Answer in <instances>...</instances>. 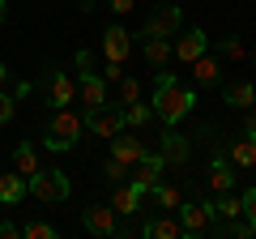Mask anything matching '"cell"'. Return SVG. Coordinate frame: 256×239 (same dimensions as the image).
I'll use <instances>...</instances> for the list:
<instances>
[{
  "mask_svg": "<svg viewBox=\"0 0 256 239\" xmlns=\"http://www.w3.org/2000/svg\"><path fill=\"white\" fill-rule=\"evenodd\" d=\"M192 102H196V94H192V90H184L171 73H158V86H154L150 107H154V116L162 120V124H180V120L192 111Z\"/></svg>",
  "mask_w": 256,
  "mask_h": 239,
  "instance_id": "obj_1",
  "label": "cell"
},
{
  "mask_svg": "<svg viewBox=\"0 0 256 239\" xmlns=\"http://www.w3.org/2000/svg\"><path fill=\"white\" fill-rule=\"evenodd\" d=\"M82 132H86V120L60 107V111L52 116V124H47V132H43V146L56 150V154H64V150H73L77 141H82Z\"/></svg>",
  "mask_w": 256,
  "mask_h": 239,
  "instance_id": "obj_2",
  "label": "cell"
},
{
  "mask_svg": "<svg viewBox=\"0 0 256 239\" xmlns=\"http://www.w3.org/2000/svg\"><path fill=\"white\" fill-rule=\"evenodd\" d=\"M26 188L38 196V201H68V192H73V184H68V175H64L60 166H47V171L30 175Z\"/></svg>",
  "mask_w": 256,
  "mask_h": 239,
  "instance_id": "obj_3",
  "label": "cell"
},
{
  "mask_svg": "<svg viewBox=\"0 0 256 239\" xmlns=\"http://www.w3.org/2000/svg\"><path fill=\"white\" fill-rule=\"evenodd\" d=\"M180 226H184V239H201L210 230H218V218H214L210 205H184L180 201Z\"/></svg>",
  "mask_w": 256,
  "mask_h": 239,
  "instance_id": "obj_4",
  "label": "cell"
},
{
  "mask_svg": "<svg viewBox=\"0 0 256 239\" xmlns=\"http://www.w3.org/2000/svg\"><path fill=\"white\" fill-rule=\"evenodd\" d=\"M180 22H184V9H180V4H162V9L150 13L141 38H171V34H180Z\"/></svg>",
  "mask_w": 256,
  "mask_h": 239,
  "instance_id": "obj_5",
  "label": "cell"
},
{
  "mask_svg": "<svg viewBox=\"0 0 256 239\" xmlns=\"http://www.w3.org/2000/svg\"><path fill=\"white\" fill-rule=\"evenodd\" d=\"M86 128L94 132V137H102V141H111V137H120L124 132V111H116V107H94V111H86Z\"/></svg>",
  "mask_w": 256,
  "mask_h": 239,
  "instance_id": "obj_6",
  "label": "cell"
},
{
  "mask_svg": "<svg viewBox=\"0 0 256 239\" xmlns=\"http://www.w3.org/2000/svg\"><path fill=\"white\" fill-rule=\"evenodd\" d=\"M210 52V34H205L201 26H192L188 34H180L171 43V56H180V64H192V60H196V56H205Z\"/></svg>",
  "mask_w": 256,
  "mask_h": 239,
  "instance_id": "obj_7",
  "label": "cell"
},
{
  "mask_svg": "<svg viewBox=\"0 0 256 239\" xmlns=\"http://www.w3.org/2000/svg\"><path fill=\"white\" fill-rule=\"evenodd\" d=\"M128 52H132V34L124 26H107L102 30V56H107V64H124Z\"/></svg>",
  "mask_w": 256,
  "mask_h": 239,
  "instance_id": "obj_8",
  "label": "cell"
},
{
  "mask_svg": "<svg viewBox=\"0 0 256 239\" xmlns=\"http://www.w3.org/2000/svg\"><path fill=\"white\" fill-rule=\"evenodd\" d=\"M162 166H166L162 154H141L137 162L128 166V175H132V184H137V188H146V192H150V188L162 180Z\"/></svg>",
  "mask_w": 256,
  "mask_h": 239,
  "instance_id": "obj_9",
  "label": "cell"
},
{
  "mask_svg": "<svg viewBox=\"0 0 256 239\" xmlns=\"http://www.w3.org/2000/svg\"><path fill=\"white\" fill-rule=\"evenodd\" d=\"M82 226L90 230V235H120L116 210H107V205H86L82 210Z\"/></svg>",
  "mask_w": 256,
  "mask_h": 239,
  "instance_id": "obj_10",
  "label": "cell"
},
{
  "mask_svg": "<svg viewBox=\"0 0 256 239\" xmlns=\"http://www.w3.org/2000/svg\"><path fill=\"white\" fill-rule=\"evenodd\" d=\"M141 201H146V188H137L132 180H128V184H116V188H111V210L124 214V218H132V214L141 210Z\"/></svg>",
  "mask_w": 256,
  "mask_h": 239,
  "instance_id": "obj_11",
  "label": "cell"
},
{
  "mask_svg": "<svg viewBox=\"0 0 256 239\" xmlns=\"http://www.w3.org/2000/svg\"><path fill=\"white\" fill-rule=\"evenodd\" d=\"M77 86H82V107H86V111H94V107H102V102H107V77H102V73L86 68Z\"/></svg>",
  "mask_w": 256,
  "mask_h": 239,
  "instance_id": "obj_12",
  "label": "cell"
},
{
  "mask_svg": "<svg viewBox=\"0 0 256 239\" xmlns=\"http://www.w3.org/2000/svg\"><path fill=\"white\" fill-rule=\"evenodd\" d=\"M205 184H210V192H230V188H235V162H230L226 154H214Z\"/></svg>",
  "mask_w": 256,
  "mask_h": 239,
  "instance_id": "obj_13",
  "label": "cell"
},
{
  "mask_svg": "<svg viewBox=\"0 0 256 239\" xmlns=\"http://www.w3.org/2000/svg\"><path fill=\"white\" fill-rule=\"evenodd\" d=\"M141 154H146V141H141V137H132V132H120V137H111V158H116V162L132 166Z\"/></svg>",
  "mask_w": 256,
  "mask_h": 239,
  "instance_id": "obj_14",
  "label": "cell"
},
{
  "mask_svg": "<svg viewBox=\"0 0 256 239\" xmlns=\"http://www.w3.org/2000/svg\"><path fill=\"white\" fill-rule=\"evenodd\" d=\"M73 98H77V82L68 73H52V82H47V102H52V107H68Z\"/></svg>",
  "mask_w": 256,
  "mask_h": 239,
  "instance_id": "obj_15",
  "label": "cell"
},
{
  "mask_svg": "<svg viewBox=\"0 0 256 239\" xmlns=\"http://www.w3.org/2000/svg\"><path fill=\"white\" fill-rule=\"evenodd\" d=\"M162 162H188V137H180L175 132V124H166V132H162Z\"/></svg>",
  "mask_w": 256,
  "mask_h": 239,
  "instance_id": "obj_16",
  "label": "cell"
},
{
  "mask_svg": "<svg viewBox=\"0 0 256 239\" xmlns=\"http://www.w3.org/2000/svg\"><path fill=\"white\" fill-rule=\"evenodd\" d=\"M26 192H30V188H26V175H22V171L0 175V205H18Z\"/></svg>",
  "mask_w": 256,
  "mask_h": 239,
  "instance_id": "obj_17",
  "label": "cell"
},
{
  "mask_svg": "<svg viewBox=\"0 0 256 239\" xmlns=\"http://www.w3.org/2000/svg\"><path fill=\"white\" fill-rule=\"evenodd\" d=\"M141 235L146 239H184V226H180V218H150L141 226Z\"/></svg>",
  "mask_w": 256,
  "mask_h": 239,
  "instance_id": "obj_18",
  "label": "cell"
},
{
  "mask_svg": "<svg viewBox=\"0 0 256 239\" xmlns=\"http://www.w3.org/2000/svg\"><path fill=\"white\" fill-rule=\"evenodd\" d=\"M13 171H22L26 180L43 171V162H38V154H34V146H30V141H22V146L13 150Z\"/></svg>",
  "mask_w": 256,
  "mask_h": 239,
  "instance_id": "obj_19",
  "label": "cell"
},
{
  "mask_svg": "<svg viewBox=\"0 0 256 239\" xmlns=\"http://www.w3.org/2000/svg\"><path fill=\"white\" fill-rule=\"evenodd\" d=\"M192 68H196V73H192V77H196V86H205V90L222 82V64H218V60H210V56H196Z\"/></svg>",
  "mask_w": 256,
  "mask_h": 239,
  "instance_id": "obj_20",
  "label": "cell"
},
{
  "mask_svg": "<svg viewBox=\"0 0 256 239\" xmlns=\"http://www.w3.org/2000/svg\"><path fill=\"white\" fill-rule=\"evenodd\" d=\"M210 210H214V218H244V196H239V192H218V201H214L210 205Z\"/></svg>",
  "mask_w": 256,
  "mask_h": 239,
  "instance_id": "obj_21",
  "label": "cell"
},
{
  "mask_svg": "<svg viewBox=\"0 0 256 239\" xmlns=\"http://www.w3.org/2000/svg\"><path fill=\"white\" fill-rule=\"evenodd\" d=\"M226 158L235 166H248V171H252V166H256V137H252V132H244V141H235Z\"/></svg>",
  "mask_w": 256,
  "mask_h": 239,
  "instance_id": "obj_22",
  "label": "cell"
},
{
  "mask_svg": "<svg viewBox=\"0 0 256 239\" xmlns=\"http://www.w3.org/2000/svg\"><path fill=\"white\" fill-rule=\"evenodd\" d=\"M252 102H256V86H252V82H230V86H226V107L248 111Z\"/></svg>",
  "mask_w": 256,
  "mask_h": 239,
  "instance_id": "obj_23",
  "label": "cell"
},
{
  "mask_svg": "<svg viewBox=\"0 0 256 239\" xmlns=\"http://www.w3.org/2000/svg\"><path fill=\"white\" fill-rule=\"evenodd\" d=\"M166 60H171V38H146V64L166 68Z\"/></svg>",
  "mask_w": 256,
  "mask_h": 239,
  "instance_id": "obj_24",
  "label": "cell"
},
{
  "mask_svg": "<svg viewBox=\"0 0 256 239\" xmlns=\"http://www.w3.org/2000/svg\"><path fill=\"white\" fill-rule=\"evenodd\" d=\"M150 116H154V107H146V102H124V128H141V124H150Z\"/></svg>",
  "mask_w": 256,
  "mask_h": 239,
  "instance_id": "obj_25",
  "label": "cell"
},
{
  "mask_svg": "<svg viewBox=\"0 0 256 239\" xmlns=\"http://www.w3.org/2000/svg\"><path fill=\"white\" fill-rule=\"evenodd\" d=\"M150 196H154V201H158V210H180V188L162 184V180H158V184L150 188Z\"/></svg>",
  "mask_w": 256,
  "mask_h": 239,
  "instance_id": "obj_26",
  "label": "cell"
},
{
  "mask_svg": "<svg viewBox=\"0 0 256 239\" xmlns=\"http://www.w3.org/2000/svg\"><path fill=\"white\" fill-rule=\"evenodd\" d=\"M141 98V82L137 77H120V107L124 102H137Z\"/></svg>",
  "mask_w": 256,
  "mask_h": 239,
  "instance_id": "obj_27",
  "label": "cell"
},
{
  "mask_svg": "<svg viewBox=\"0 0 256 239\" xmlns=\"http://www.w3.org/2000/svg\"><path fill=\"white\" fill-rule=\"evenodd\" d=\"M218 52L226 56V60H244V43H239L235 34H226V38H218Z\"/></svg>",
  "mask_w": 256,
  "mask_h": 239,
  "instance_id": "obj_28",
  "label": "cell"
},
{
  "mask_svg": "<svg viewBox=\"0 0 256 239\" xmlns=\"http://www.w3.org/2000/svg\"><path fill=\"white\" fill-rule=\"evenodd\" d=\"M22 235L26 239H56V226H47V222H26Z\"/></svg>",
  "mask_w": 256,
  "mask_h": 239,
  "instance_id": "obj_29",
  "label": "cell"
},
{
  "mask_svg": "<svg viewBox=\"0 0 256 239\" xmlns=\"http://www.w3.org/2000/svg\"><path fill=\"white\" fill-rule=\"evenodd\" d=\"M13 111H18V98H13L9 90H0V124H9Z\"/></svg>",
  "mask_w": 256,
  "mask_h": 239,
  "instance_id": "obj_30",
  "label": "cell"
},
{
  "mask_svg": "<svg viewBox=\"0 0 256 239\" xmlns=\"http://www.w3.org/2000/svg\"><path fill=\"white\" fill-rule=\"evenodd\" d=\"M244 214H248V222H252V230H256V188H244Z\"/></svg>",
  "mask_w": 256,
  "mask_h": 239,
  "instance_id": "obj_31",
  "label": "cell"
},
{
  "mask_svg": "<svg viewBox=\"0 0 256 239\" xmlns=\"http://www.w3.org/2000/svg\"><path fill=\"white\" fill-rule=\"evenodd\" d=\"M107 180H111V184H124V180H128V166L116 162V158H107Z\"/></svg>",
  "mask_w": 256,
  "mask_h": 239,
  "instance_id": "obj_32",
  "label": "cell"
},
{
  "mask_svg": "<svg viewBox=\"0 0 256 239\" xmlns=\"http://www.w3.org/2000/svg\"><path fill=\"white\" fill-rule=\"evenodd\" d=\"M18 235H22V226H13V222H9V218L0 222V239H18Z\"/></svg>",
  "mask_w": 256,
  "mask_h": 239,
  "instance_id": "obj_33",
  "label": "cell"
},
{
  "mask_svg": "<svg viewBox=\"0 0 256 239\" xmlns=\"http://www.w3.org/2000/svg\"><path fill=\"white\" fill-rule=\"evenodd\" d=\"M77 68H82V73H86V68H94V56L86 52V47H82V52H77Z\"/></svg>",
  "mask_w": 256,
  "mask_h": 239,
  "instance_id": "obj_34",
  "label": "cell"
},
{
  "mask_svg": "<svg viewBox=\"0 0 256 239\" xmlns=\"http://www.w3.org/2000/svg\"><path fill=\"white\" fill-rule=\"evenodd\" d=\"M111 9H116V13H132V9H137V0H111Z\"/></svg>",
  "mask_w": 256,
  "mask_h": 239,
  "instance_id": "obj_35",
  "label": "cell"
},
{
  "mask_svg": "<svg viewBox=\"0 0 256 239\" xmlns=\"http://www.w3.org/2000/svg\"><path fill=\"white\" fill-rule=\"evenodd\" d=\"M102 77H107V86H111V82H120L124 73H120V64H107V73H102Z\"/></svg>",
  "mask_w": 256,
  "mask_h": 239,
  "instance_id": "obj_36",
  "label": "cell"
},
{
  "mask_svg": "<svg viewBox=\"0 0 256 239\" xmlns=\"http://www.w3.org/2000/svg\"><path fill=\"white\" fill-rule=\"evenodd\" d=\"M0 90H9V64L0 60Z\"/></svg>",
  "mask_w": 256,
  "mask_h": 239,
  "instance_id": "obj_37",
  "label": "cell"
},
{
  "mask_svg": "<svg viewBox=\"0 0 256 239\" xmlns=\"http://www.w3.org/2000/svg\"><path fill=\"white\" fill-rule=\"evenodd\" d=\"M4 13H9V0H0V22H4Z\"/></svg>",
  "mask_w": 256,
  "mask_h": 239,
  "instance_id": "obj_38",
  "label": "cell"
},
{
  "mask_svg": "<svg viewBox=\"0 0 256 239\" xmlns=\"http://www.w3.org/2000/svg\"><path fill=\"white\" fill-rule=\"evenodd\" d=\"M82 9H94V0H82Z\"/></svg>",
  "mask_w": 256,
  "mask_h": 239,
  "instance_id": "obj_39",
  "label": "cell"
}]
</instances>
